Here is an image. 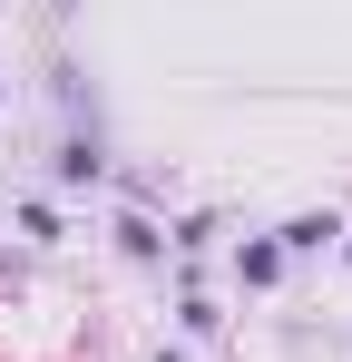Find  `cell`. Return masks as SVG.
<instances>
[{
	"instance_id": "cell-1",
	"label": "cell",
	"mask_w": 352,
	"mask_h": 362,
	"mask_svg": "<svg viewBox=\"0 0 352 362\" xmlns=\"http://www.w3.org/2000/svg\"><path fill=\"white\" fill-rule=\"evenodd\" d=\"M323 235H343V226H333V216H293V226H284V245H293V255H313Z\"/></svg>"
}]
</instances>
